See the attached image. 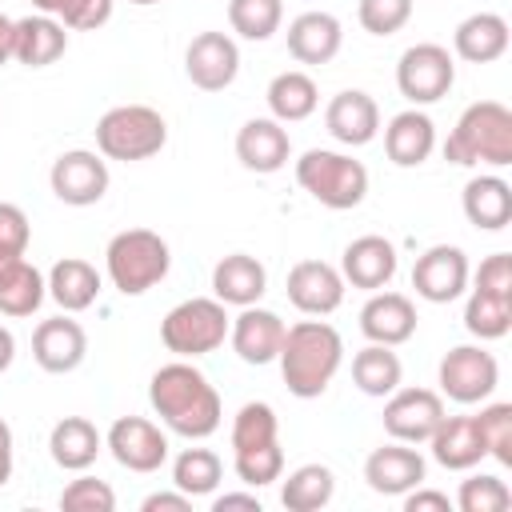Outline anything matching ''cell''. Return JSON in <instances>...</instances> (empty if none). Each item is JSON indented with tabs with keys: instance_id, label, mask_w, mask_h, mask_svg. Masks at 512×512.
Masks as SVG:
<instances>
[{
	"instance_id": "cell-1",
	"label": "cell",
	"mask_w": 512,
	"mask_h": 512,
	"mask_svg": "<svg viewBox=\"0 0 512 512\" xmlns=\"http://www.w3.org/2000/svg\"><path fill=\"white\" fill-rule=\"evenodd\" d=\"M148 404L160 416V424L184 440H204L220 428L224 404L220 392L208 384V376L188 364V360H172L160 364L148 380Z\"/></svg>"
},
{
	"instance_id": "cell-2",
	"label": "cell",
	"mask_w": 512,
	"mask_h": 512,
	"mask_svg": "<svg viewBox=\"0 0 512 512\" xmlns=\"http://www.w3.org/2000/svg\"><path fill=\"white\" fill-rule=\"evenodd\" d=\"M276 360H280V376H284L288 392L300 400H316L328 392L332 376L344 364V340L328 320L312 316L284 332Z\"/></svg>"
},
{
	"instance_id": "cell-3",
	"label": "cell",
	"mask_w": 512,
	"mask_h": 512,
	"mask_svg": "<svg viewBox=\"0 0 512 512\" xmlns=\"http://www.w3.org/2000/svg\"><path fill=\"white\" fill-rule=\"evenodd\" d=\"M444 160L460 168H472V164L508 168L512 164V112L500 100L468 104L444 140Z\"/></svg>"
},
{
	"instance_id": "cell-4",
	"label": "cell",
	"mask_w": 512,
	"mask_h": 512,
	"mask_svg": "<svg viewBox=\"0 0 512 512\" xmlns=\"http://www.w3.org/2000/svg\"><path fill=\"white\" fill-rule=\"evenodd\" d=\"M232 468L248 488H264L284 476V448L272 404L248 400L232 416Z\"/></svg>"
},
{
	"instance_id": "cell-5",
	"label": "cell",
	"mask_w": 512,
	"mask_h": 512,
	"mask_svg": "<svg viewBox=\"0 0 512 512\" xmlns=\"http://www.w3.org/2000/svg\"><path fill=\"white\" fill-rule=\"evenodd\" d=\"M104 268L116 292L124 296H144L148 288H156L168 268H172V248L160 232L152 228H124L108 240L104 248Z\"/></svg>"
},
{
	"instance_id": "cell-6",
	"label": "cell",
	"mask_w": 512,
	"mask_h": 512,
	"mask_svg": "<svg viewBox=\"0 0 512 512\" xmlns=\"http://www.w3.org/2000/svg\"><path fill=\"white\" fill-rule=\"evenodd\" d=\"M296 184L324 208L348 212L368 196V168L332 148H308L296 160Z\"/></svg>"
},
{
	"instance_id": "cell-7",
	"label": "cell",
	"mask_w": 512,
	"mask_h": 512,
	"mask_svg": "<svg viewBox=\"0 0 512 512\" xmlns=\"http://www.w3.org/2000/svg\"><path fill=\"white\" fill-rule=\"evenodd\" d=\"M168 144V124L148 104H116L96 120V148L104 160H148Z\"/></svg>"
},
{
	"instance_id": "cell-8",
	"label": "cell",
	"mask_w": 512,
	"mask_h": 512,
	"mask_svg": "<svg viewBox=\"0 0 512 512\" xmlns=\"http://www.w3.org/2000/svg\"><path fill=\"white\" fill-rule=\"evenodd\" d=\"M228 304H220L216 296H192L180 300L164 320H160V340L168 352H176L180 360H196L216 352L228 340V324L232 316L224 312Z\"/></svg>"
},
{
	"instance_id": "cell-9",
	"label": "cell",
	"mask_w": 512,
	"mask_h": 512,
	"mask_svg": "<svg viewBox=\"0 0 512 512\" xmlns=\"http://www.w3.org/2000/svg\"><path fill=\"white\" fill-rule=\"evenodd\" d=\"M452 84H456V60H452V52L444 44L424 40V44H412V48L400 52L396 88L412 108L444 100L452 92Z\"/></svg>"
},
{
	"instance_id": "cell-10",
	"label": "cell",
	"mask_w": 512,
	"mask_h": 512,
	"mask_svg": "<svg viewBox=\"0 0 512 512\" xmlns=\"http://www.w3.org/2000/svg\"><path fill=\"white\" fill-rule=\"evenodd\" d=\"M440 392L456 404H484L496 384H500V364L488 348L480 344H456L444 352L440 368H436Z\"/></svg>"
},
{
	"instance_id": "cell-11",
	"label": "cell",
	"mask_w": 512,
	"mask_h": 512,
	"mask_svg": "<svg viewBox=\"0 0 512 512\" xmlns=\"http://www.w3.org/2000/svg\"><path fill=\"white\" fill-rule=\"evenodd\" d=\"M48 184H52V192H56L60 204L88 208V204L104 200V192H108V164H104L100 152L72 148V152H60L52 160Z\"/></svg>"
},
{
	"instance_id": "cell-12",
	"label": "cell",
	"mask_w": 512,
	"mask_h": 512,
	"mask_svg": "<svg viewBox=\"0 0 512 512\" xmlns=\"http://www.w3.org/2000/svg\"><path fill=\"white\" fill-rule=\"evenodd\" d=\"M468 276H472L468 256L456 244H432L412 264V288L428 304H452V300H460L464 288H468Z\"/></svg>"
},
{
	"instance_id": "cell-13",
	"label": "cell",
	"mask_w": 512,
	"mask_h": 512,
	"mask_svg": "<svg viewBox=\"0 0 512 512\" xmlns=\"http://www.w3.org/2000/svg\"><path fill=\"white\" fill-rule=\"evenodd\" d=\"M104 448L112 452V460L128 472H160V464L168 460V436L160 432V424L144 420V416H120L112 420L108 436H104Z\"/></svg>"
},
{
	"instance_id": "cell-14",
	"label": "cell",
	"mask_w": 512,
	"mask_h": 512,
	"mask_svg": "<svg viewBox=\"0 0 512 512\" xmlns=\"http://www.w3.org/2000/svg\"><path fill=\"white\" fill-rule=\"evenodd\" d=\"M444 420V396L432 388H396L384 404V432L404 444H428Z\"/></svg>"
},
{
	"instance_id": "cell-15",
	"label": "cell",
	"mask_w": 512,
	"mask_h": 512,
	"mask_svg": "<svg viewBox=\"0 0 512 512\" xmlns=\"http://www.w3.org/2000/svg\"><path fill=\"white\" fill-rule=\"evenodd\" d=\"M184 72L200 92H224L240 72V48L228 32H200L184 48Z\"/></svg>"
},
{
	"instance_id": "cell-16",
	"label": "cell",
	"mask_w": 512,
	"mask_h": 512,
	"mask_svg": "<svg viewBox=\"0 0 512 512\" xmlns=\"http://www.w3.org/2000/svg\"><path fill=\"white\" fill-rule=\"evenodd\" d=\"M288 300L304 316H332L344 304V276L328 260H300L288 272Z\"/></svg>"
},
{
	"instance_id": "cell-17",
	"label": "cell",
	"mask_w": 512,
	"mask_h": 512,
	"mask_svg": "<svg viewBox=\"0 0 512 512\" xmlns=\"http://www.w3.org/2000/svg\"><path fill=\"white\" fill-rule=\"evenodd\" d=\"M88 356V332L80 328V320L68 316H52V320H40L36 332H32V360L52 372V376H64V372H76Z\"/></svg>"
},
{
	"instance_id": "cell-18",
	"label": "cell",
	"mask_w": 512,
	"mask_h": 512,
	"mask_svg": "<svg viewBox=\"0 0 512 512\" xmlns=\"http://www.w3.org/2000/svg\"><path fill=\"white\" fill-rule=\"evenodd\" d=\"M284 332H288V324L272 308H260V304L240 308V316H232V324H228L232 352L244 364H272L280 356Z\"/></svg>"
},
{
	"instance_id": "cell-19",
	"label": "cell",
	"mask_w": 512,
	"mask_h": 512,
	"mask_svg": "<svg viewBox=\"0 0 512 512\" xmlns=\"http://www.w3.org/2000/svg\"><path fill=\"white\" fill-rule=\"evenodd\" d=\"M396 264H400V260H396V244L384 240V236H376V232H368V236H356V240L344 248V256H340V276H344V284H352V288L380 292V288L392 284Z\"/></svg>"
},
{
	"instance_id": "cell-20",
	"label": "cell",
	"mask_w": 512,
	"mask_h": 512,
	"mask_svg": "<svg viewBox=\"0 0 512 512\" xmlns=\"http://www.w3.org/2000/svg\"><path fill=\"white\" fill-rule=\"evenodd\" d=\"M424 472H428L424 456L404 440H392L364 460V480L380 496H404L408 488L424 484Z\"/></svg>"
},
{
	"instance_id": "cell-21",
	"label": "cell",
	"mask_w": 512,
	"mask_h": 512,
	"mask_svg": "<svg viewBox=\"0 0 512 512\" xmlns=\"http://www.w3.org/2000/svg\"><path fill=\"white\" fill-rule=\"evenodd\" d=\"M324 128L332 132V140H340V144H348V148H364V144H372L376 132H380V108H376V100H372L368 92L344 88V92H336V96L328 100V108H324Z\"/></svg>"
},
{
	"instance_id": "cell-22",
	"label": "cell",
	"mask_w": 512,
	"mask_h": 512,
	"mask_svg": "<svg viewBox=\"0 0 512 512\" xmlns=\"http://www.w3.org/2000/svg\"><path fill=\"white\" fill-rule=\"evenodd\" d=\"M292 156V140H288V128L272 116H256L248 124H240L236 132V160L248 168V172H260V176H272L288 164Z\"/></svg>"
},
{
	"instance_id": "cell-23",
	"label": "cell",
	"mask_w": 512,
	"mask_h": 512,
	"mask_svg": "<svg viewBox=\"0 0 512 512\" xmlns=\"http://www.w3.org/2000/svg\"><path fill=\"white\" fill-rule=\"evenodd\" d=\"M360 332L368 336V344H388V348H396V344L412 340V332H416V304H412L404 292L380 288V292H372V296L364 300V308H360Z\"/></svg>"
},
{
	"instance_id": "cell-24",
	"label": "cell",
	"mask_w": 512,
	"mask_h": 512,
	"mask_svg": "<svg viewBox=\"0 0 512 512\" xmlns=\"http://www.w3.org/2000/svg\"><path fill=\"white\" fill-rule=\"evenodd\" d=\"M68 52V32L56 16L48 12H32L24 20H16L12 32V60L24 68H48Z\"/></svg>"
},
{
	"instance_id": "cell-25",
	"label": "cell",
	"mask_w": 512,
	"mask_h": 512,
	"mask_svg": "<svg viewBox=\"0 0 512 512\" xmlns=\"http://www.w3.org/2000/svg\"><path fill=\"white\" fill-rule=\"evenodd\" d=\"M432 148H436V124H432L428 112L404 108V112H396L388 120V128H384V152H388V160L396 168L424 164L432 156Z\"/></svg>"
},
{
	"instance_id": "cell-26",
	"label": "cell",
	"mask_w": 512,
	"mask_h": 512,
	"mask_svg": "<svg viewBox=\"0 0 512 512\" xmlns=\"http://www.w3.org/2000/svg\"><path fill=\"white\" fill-rule=\"evenodd\" d=\"M264 292H268V272H264V264L256 256L232 252V256L216 260V268H212V296L220 304L248 308V304H260Z\"/></svg>"
},
{
	"instance_id": "cell-27",
	"label": "cell",
	"mask_w": 512,
	"mask_h": 512,
	"mask_svg": "<svg viewBox=\"0 0 512 512\" xmlns=\"http://www.w3.org/2000/svg\"><path fill=\"white\" fill-rule=\"evenodd\" d=\"M344 44V28L332 12H300L288 24V52L296 64H328Z\"/></svg>"
},
{
	"instance_id": "cell-28",
	"label": "cell",
	"mask_w": 512,
	"mask_h": 512,
	"mask_svg": "<svg viewBox=\"0 0 512 512\" xmlns=\"http://www.w3.org/2000/svg\"><path fill=\"white\" fill-rule=\"evenodd\" d=\"M428 444H432V460L448 472H468L488 456L480 428H476V416H444L436 424V432L428 436Z\"/></svg>"
},
{
	"instance_id": "cell-29",
	"label": "cell",
	"mask_w": 512,
	"mask_h": 512,
	"mask_svg": "<svg viewBox=\"0 0 512 512\" xmlns=\"http://www.w3.org/2000/svg\"><path fill=\"white\" fill-rule=\"evenodd\" d=\"M100 448H104V436L88 416H64L48 432V452H52L56 468H64V472H88L96 464Z\"/></svg>"
},
{
	"instance_id": "cell-30",
	"label": "cell",
	"mask_w": 512,
	"mask_h": 512,
	"mask_svg": "<svg viewBox=\"0 0 512 512\" xmlns=\"http://www.w3.org/2000/svg\"><path fill=\"white\" fill-rule=\"evenodd\" d=\"M508 40H512L508 36V20L500 12H472L452 32V48L468 64H492V60H500L508 52Z\"/></svg>"
},
{
	"instance_id": "cell-31",
	"label": "cell",
	"mask_w": 512,
	"mask_h": 512,
	"mask_svg": "<svg viewBox=\"0 0 512 512\" xmlns=\"http://www.w3.org/2000/svg\"><path fill=\"white\" fill-rule=\"evenodd\" d=\"M460 204H464L468 224H476L480 232H500L512 220V184L504 176H492V172L472 176L464 184Z\"/></svg>"
},
{
	"instance_id": "cell-32",
	"label": "cell",
	"mask_w": 512,
	"mask_h": 512,
	"mask_svg": "<svg viewBox=\"0 0 512 512\" xmlns=\"http://www.w3.org/2000/svg\"><path fill=\"white\" fill-rule=\"evenodd\" d=\"M48 296L60 304V312H84L100 296V272L80 256H64L48 272Z\"/></svg>"
},
{
	"instance_id": "cell-33",
	"label": "cell",
	"mask_w": 512,
	"mask_h": 512,
	"mask_svg": "<svg viewBox=\"0 0 512 512\" xmlns=\"http://www.w3.org/2000/svg\"><path fill=\"white\" fill-rule=\"evenodd\" d=\"M264 100H268L272 120H280V124H300V120H308V116L316 112L320 88H316V80H312L308 72L288 68V72H276V76H272Z\"/></svg>"
},
{
	"instance_id": "cell-34",
	"label": "cell",
	"mask_w": 512,
	"mask_h": 512,
	"mask_svg": "<svg viewBox=\"0 0 512 512\" xmlns=\"http://www.w3.org/2000/svg\"><path fill=\"white\" fill-rule=\"evenodd\" d=\"M48 296V280L40 276L36 264H28L24 256L20 260H8L0 264V312L20 320V316H32Z\"/></svg>"
},
{
	"instance_id": "cell-35",
	"label": "cell",
	"mask_w": 512,
	"mask_h": 512,
	"mask_svg": "<svg viewBox=\"0 0 512 512\" xmlns=\"http://www.w3.org/2000/svg\"><path fill=\"white\" fill-rule=\"evenodd\" d=\"M400 380H404V364L388 344H364L352 356V384L364 396H380L384 400L388 392L400 388Z\"/></svg>"
},
{
	"instance_id": "cell-36",
	"label": "cell",
	"mask_w": 512,
	"mask_h": 512,
	"mask_svg": "<svg viewBox=\"0 0 512 512\" xmlns=\"http://www.w3.org/2000/svg\"><path fill=\"white\" fill-rule=\"evenodd\" d=\"M336 492V476L328 464H300L280 484V504L288 512H320Z\"/></svg>"
},
{
	"instance_id": "cell-37",
	"label": "cell",
	"mask_w": 512,
	"mask_h": 512,
	"mask_svg": "<svg viewBox=\"0 0 512 512\" xmlns=\"http://www.w3.org/2000/svg\"><path fill=\"white\" fill-rule=\"evenodd\" d=\"M464 328L476 340H500L512 328V296L504 292H488V288H472L468 304H464Z\"/></svg>"
},
{
	"instance_id": "cell-38",
	"label": "cell",
	"mask_w": 512,
	"mask_h": 512,
	"mask_svg": "<svg viewBox=\"0 0 512 512\" xmlns=\"http://www.w3.org/2000/svg\"><path fill=\"white\" fill-rule=\"evenodd\" d=\"M224 480V464L212 448H184L176 460H172V484L184 492V496H212L216 484Z\"/></svg>"
},
{
	"instance_id": "cell-39",
	"label": "cell",
	"mask_w": 512,
	"mask_h": 512,
	"mask_svg": "<svg viewBox=\"0 0 512 512\" xmlns=\"http://www.w3.org/2000/svg\"><path fill=\"white\" fill-rule=\"evenodd\" d=\"M284 0H228V24L244 40H268L280 32Z\"/></svg>"
},
{
	"instance_id": "cell-40",
	"label": "cell",
	"mask_w": 512,
	"mask_h": 512,
	"mask_svg": "<svg viewBox=\"0 0 512 512\" xmlns=\"http://www.w3.org/2000/svg\"><path fill=\"white\" fill-rule=\"evenodd\" d=\"M476 428H480L484 452H488L500 468H512V404H504V400L484 404V408L476 412Z\"/></svg>"
},
{
	"instance_id": "cell-41",
	"label": "cell",
	"mask_w": 512,
	"mask_h": 512,
	"mask_svg": "<svg viewBox=\"0 0 512 512\" xmlns=\"http://www.w3.org/2000/svg\"><path fill=\"white\" fill-rule=\"evenodd\" d=\"M456 508L460 512H504V508H512V492H508V484L500 476L476 472V476L460 480Z\"/></svg>"
},
{
	"instance_id": "cell-42",
	"label": "cell",
	"mask_w": 512,
	"mask_h": 512,
	"mask_svg": "<svg viewBox=\"0 0 512 512\" xmlns=\"http://www.w3.org/2000/svg\"><path fill=\"white\" fill-rule=\"evenodd\" d=\"M60 508H64V512H112V508H116V492H112L108 480L76 476V480H68V488L60 492Z\"/></svg>"
},
{
	"instance_id": "cell-43",
	"label": "cell",
	"mask_w": 512,
	"mask_h": 512,
	"mask_svg": "<svg viewBox=\"0 0 512 512\" xmlns=\"http://www.w3.org/2000/svg\"><path fill=\"white\" fill-rule=\"evenodd\" d=\"M360 28L372 36H392L412 20V0H360L356 4Z\"/></svg>"
},
{
	"instance_id": "cell-44",
	"label": "cell",
	"mask_w": 512,
	"mask_h": 512,
	"mask_svg": "<svg viewBox=\"0 0 512 512\" xmlns=\"http://www.w3.org/2000/svg\"><path fill=\"white\" fill-rule=\"evenodd\" d=\"M112 8H116V0H64L56 20L72 32H96L112 20Z\"/></svg>"
},
{
	"instance_id": "cell-45",
	"label": "cell",
	"mask_w": 512,
	"mask_h": 512,
	"mask_svg": "<svg viewBox=\"0 0 512 512\" xmlns=\"http://www.w3.org/2000/svg\"><path fill=\"white\" fill-rule=\"evenodd\" d=\"M28 240H32V228H28L24 208L20 204H0V264L20 260L28 252Z\"/></svg>"
},
{
	"instance_id": "cell-46",
	"label": "cell",
	"mask_w": 512,
	"mask_h": 512,
	"mask_svg": "<svg viewBox=\"0 0 512 512\" xmlns=\"http://www.w3.org/2000/svg\"><path fill=\"white\" fill-rule=\"evenodd\" d=\"M472 288H488V292H504L512 296V256L508 252H492L488 260H480L476 276H468Z\"/></svg>"
},
{
	"instance_id": "cell-47",
	"label": "cell",
	"mask_w": 512,
	"mask_h": 512,
	"mask_svg": "<svg viewBox=\"0 0 512 512\" xmlns=\"http://www.w3.org/2000/svg\"><path fill=\"white\" fill-rule=\"evenodd\" d=\"M404 512H452V500L444 492H432V488H408L404 492Z\"/></svg>"
},
{
	"instance_id": "cell-48",
	"label": "cell",
	"mask_w": 512,
	"mask_h": 512,
	"mask_svg": "<svg viewBox=\"0 0 512 512\" xmlns=\"http://www.w3.org/2000/svg\"><path fill=\"white\" fill-rule=\"evenodd\" d=\"M140 508L144 512H188L192 508V496H184L180 488L176 492H152V496H144Z\"/></svg>"
},
{
	"instance_id": "cell-49",
	"label": "cell",
	"mask_w": 512,
	"mask_h": 512,
	"mask_svg": "<svg viewBox=\"0 0 512 512\" xmlns=\"http://www.w3.org/2000/svg\"><path fill=\"white\" fill-rule=\"evenodd\" d=\"M12 464H16V444H12V428L8 420H0V488L12 480Z\"/></svg>"
},
{
	"instance_id": "cell-50",
	"label": "cell",
	"mask_w": 512,
	"mask_h": 512,
	"mask_svg": "<svg viewBox=\"0 0 512 512\" xmlns=\"http://www.w3.org/2000/svg\"><path fill=\"white\" fill-rule=\"evenodd\" d=\"M228 508H248V512H260V496L256 492H224L212 500V512H228Z\"/></svg>"
},
{
	"instance_id": "cell-51",
	"label": "cell",
	"mask_w": 512,
	"mask_h": 512,
	"mask_svg": "<svg viewBox=\"0 0 512 512\" xmlns=\"http://www.w3.org/2000/svg\"><path fill=\"white\" fill-rule=\"evenodd\" d=\"M12 360H16V336H12V328L0 324V372H8Z\"/></svg>"
},
{
	"instance_id": "cell-52",
	"label": "cell",
	"mask_w": 512,
	"mask_h": 512,
	"mask_svg": "<svg viewBox=\"0 0 512 512\" xmlns=\"http://www.w3.org/2000/svg\"><path fill=\"white\" fill-rule=\"evenodd\" d=\"M12 32H16V20L0 12V64L12 60Z\"/></svg>"
},
{
	"instance_id": "cell-53",
	"label": "cell",
	"mask_w": 512,
	"mask_h": 512,
	"mask_svg": "<svg viewBox=\"0 0 512 512\" xmlns=\"http://www.w3.org/2000/svg\"><path fill=\"white\" fill-rule=\"evenodd\" d=\"M28 4H32V8H36V12H48V16H56V12H60V4H64V0H28Z\"/></svg>"
},
{
	"instance_id": "cell-54",
	"label": "cell",
	"mask_w": 512,
	"mask_h": 512,
	"mask_svg": "<svg viewBox=\"0 0 512 512\" xmlns=\"http://www.w3.org/2000/svg\"><path fill=\"white\" fill-rule=\"evenodd\" d=\"M128 4H140V8H148V4H160V0H128Z\"/></svg>"
}]
</instances>
